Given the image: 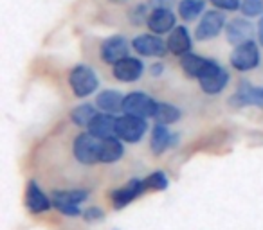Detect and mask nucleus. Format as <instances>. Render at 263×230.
<instances>
[{
	"mask_svg": "<svg viewBox=\"0 0 263 230\" xmlns=\"http://www.w3.org/2000/svg\"><path fill=\"white\" fill-rule=\"evenodd\" d=\"M157 104L159 101H155L152 95L144 94V92H130L124 95L123 113L143 119H154L155 112H157Z\"/></svg>",
	"mask_w": 263,
	"mask_h": 230,
	"instance_id": "20e7f679",
	"label": "nucleus"
},
{
	"mask_svg": "<svg viewBox=\"0 0 263 230\" xmlns=\"http://www.w3.org/2000/svg\"><path fill=\"white\" fill-rule=\"evenodd\" d=\"M132 47V41H128L124 36L121 34H114V36L106 38L101 44V49H99V54H101V59L108 65H116L117 61H121L123 58H126L128 51Z\"/></svg>",
	"mask_w": 263,
	"mask_h": 230,
	"instance_id": "9b49d317",
	"label": "nucleus"
},
{
	"mask_svg": "<svg viewBox=\"0 0 263 230\" xmlns=\"http://www.w3.org/2000/svg\"><path fill=\"white\" fill-rule=\"evenodd\" d=\"M227 20L223 11L220 9H211V11H205L202 15L200 22H198L197 29H195V38L198 41H208L213 38L218 36L222 31H226Z\"/></svg>",
	"mask_w": 263,
	"mask_h": 230,
	"instance_id": "0eeeda50",
	"label": "nucleus"
},
{
	"mask_svg": "<svg viewBox=\"0 0 263 230\" xmlns=\"http://www.w3.org/2000/svg\"><path fill=\"white\" fill-rule=\"evenodd\" d=\"M52 207L58 208L63 216H69V218H76V216L83 214L80 208V205L69 203V201H62V200H52Z\"/></svg>",
	"mask_w": 263,
	"mask_h": 230,
	"instance_id": "c85d7f7f",
	"label": "nucleus"
},
{
	"mask_svg": "<svg viewBox=\"0 0 263 230\" xmlns=\"http://www.w3.org/2000/svg\"><path fill=\"white\" fill-rule=\"evenodd\" d=\"M132 49L141 58H164L168 51V44L161 38V34L143 33L132 40Z\"/></svg>",
	"mask_w": 263,
	"mask_h": 230,
	"instance_id": "39448f33",
	"label": "nucleus"
},
{
	"mask_svg": "<svg viewBox=\"0 0 263 230\" xmlns=\"http://www.w3.org/2000/svg\"><path fill=\"white\" fill-rule=\"evenodd\" d=\"M179 140V135L170 132L168 124H159L155 122V126L152 128V137H150V148L154 155H162L164 151H168L170 148H173Z\"/></svg>",
	"mask_w": 263,
	"mask_h": 230,
	"instance_id": "2eb2a0df",
	"label": "nucleus"
},
{
	"mask_svg": "<svg viewBox=\"0 0 263 230\" xmlns=\"http://www.w3.org/2000/svg\"><path fill=\"white\" fill-rule=\"evenodd\" d=\"M148 8H150L148 4H137V6H134V8L130 9V13H128V20H130V22L134 24V26H143V24L148 20V15H150Z\"/></svg>",
	"mask_w": 263,
	"mask_h": 230,
	"instance_id": "cd10ccee",
	"label": "nucleus"
},
{
	"mask_svg": "<svg viewBox=\"0 0 263 230\" xmlns=\"http://www.w3.org/2000/svg\"><path fill=\"white\" fill-rule=\"evenodd\" d=\"M261 63V54H259V44L254 40H247L240 45H234L231 52V65L238 72H251L258 69Z\"/></svg>",
	"mask_w": 263,
	"mask_h": 230,
	"instance_id": "f03ea898",
	"label": "nucleus"
},
{
	"mask_svg": "<svg viewBox=\"0 0 263 230\" xmlns=\"http://www.w3.org/2000/svg\"><path fill=\"white\" fill-rule=\"evenodd\" d=\"M162 72H164V63H162V61H155L154 65L150 67V74L154 77L162 76Z\"/></svg>",
	"mask_w": 263,
	"mask_h": 230,
	"instance_id": "473e14b6",
	"label": "nucleus"
},
{
	"mask_svg": "<svg viewBox=\"0 0 263 230\" xmlns=\"http://www.w3.org/2000/svg\"><path fill=\"white\" fill-rule=\"evenodd\" d=\"M229 79H231L229 72H227L223 67H220V69L215 70L213 74L198 79V83H200L202 92H205L208 95H216L226 90V87L229 85Z\"/></svg>",
	"mask_w": 263,
	"mask_h": 230,
	"instance_id": "6ab92c4d",
	"label": "nucleus"
},
{
	"mask_svg": "<svg viewBox=\"0 0 263 230\" xmlns=\"http://www.w3.org/2000/svg\"><path fill=\"white\" fill-rule=\"evenodd\" d=\"M143 182H144V189L146 191H166L170 187V180L164 171H154L152 175H148Z\"/></svg>",
	"mask_w": 263,
	"mask_h": 230,
	"instance_id": "a878e982",
	"label": "nucleus"
},
{
	"mask_svg": "<svg viewBox=\"0 0 263 230\" xmlns=\"http://www.w3.org/2000/svg\"><path fill=\"white\" fill-rule=\"evenodd\" d=\"M69 87L76 97L85 99L99 88V77L92 67L80 63L69 72Z\"/></svg>",
	"mask_w": 263,
	"mask_h": 230,
	"instance_id": "f257e3e1",
	"label": "nucleus"
},
{
	"mask_svg": "<svg viewBox=\"0 0 263 230\" xmlns=\"http://www.w3.org/2000/svg\"><path fill=\"white\" fill-rule=\"evenodd\" d=\"M52 200H62L69 201L74 205H81L88 198V191L85 189H69V191H54L52 193Z\"/></svg>",
	"mask_w": 263,
	"mask_h": 230,
	"instance_id": "393cba45",
	"label": "nucleus"
},
{
	"mask_svg": "<svg viewBox=\"0 0 263 230\" xmlns=\"http://www.w3.org/2000/svg\"><path fill=\"white\" fill-rule=\"evenodd\" d=\"M226 36L231 45H240L254 36V26L247 18H233L226 26Z\"/></svg>",
	"mask_w": 263,
	"mask_h": 230,
	"instance_id": "dca6fc26",
	"label": "nucleus"
},
{
	"mask_svg": "<svg viewBox=\"0 0 263 230\" xmlns=\"http://www.w3.org/2000/svg\"><path fill=\"white\" fill-rule=\"evenodd\" d=\"M175 0H148V6L152 9H172Z\"/></svg>",
	"mask_w": 263,
	"mask_h": 230,
	"instance_id": "2f4dec72",
	"label": "nucleus"
},
{
	"mask_svg": "<svg viewBox=\"0 0 263 230\" xmlns=\"http://www.w3.org/2000/svg\"><path fill=\"white\" fill-rule=\"evenodd\" d=\"M220 67L222 65L218 61L204 58V56H198L195 52H187V54L180 56V69L184 70V74L187 77H193V79H202V77L218 70Z\"/></svg>",
	"mask_w": 263,
	"mask_h": 230,
	"instance_id": "6e6552de",
	"label": "nucleus"
},
{
	"mask_svg": "<svg viewBox=\"0 0 263 230\" xmlns=\"http://www.w3.org/2000/svg\"><path fill=\"white\" fill-rule=\"evenodd\" d=\"M99 148H101V139L94 137L92 133L85 132L74 139L72 153L80 164L92 165L99 162Z\"/></svg>",
	"mask_w": 263,
	"mask_h": 230,
	"instance_id": "423d86ee",
	"label": "nucleus"
},
{
	"mask_svg": "<svg viewBox=\"0 0 263 230\" xmlns=\"http://www.w3.org/2000/svg\"><path fill=\"white\" fill-rule=\"evenodd\" d=\"M144 182L139 178H132L130 182H126L123 187H119L117 191L112 193V205L114 208H124L126 205H130L134 200L141 196L144 193Z\"/></svg>",
	"mask_w": 263,
	"mask_h": 230,
	"instance_id": "ddd939ff",
	"label": "nucleus"
},
{
	"mask_svg": "<svg viewBox=\"0 0 263 230\" xmlns=\"http://www.w3.org/2000/svg\"><path fill=\"white\" fill-rule=\"evenodd\" d=\"M148 132V122L136 115H121L116 121V135L126 144H137L144 139Z\"/></svg>",
	"mask_w": 263,
	"mask_h": 230,
	"instance_id": "7ed1b4c3",
	"label": "nucleus"
},
{
	"mask_svg": "<svg viewBox=\"0 0 263 230\" xmlns=\"http://www.w3.org/2000/svg\"><path fill=\"white\" fill-rule=\"evenodd\" d=\"M240 11L245 18H258V16H263V0H241Z\"/></svg>",
	"mask_w": 263,
	"mask_h": 230,
	"instance_id": "bb28decb",
	"label": "nucleus"
},
{
	"mask_svg": "<svg viewBox=\"0 0 263 230\" xmlns=\"http://www.w3.org/2000/svg\"><path fill=\"white\" fill-rule=\"evenodd\" d=\"M168 51L175 56H184L187 52H191V47H193V38H191V33L187 31L186 26H177L175 29L170 33L168 40Z\"/></svg>",
	"mask_w": 263,
	"mask_h": 230,
	"instance_id": "f3484780",
	"label": "nucleus"
},
{
	"mask_svg": "<svg viewBox=\"0 0 263 230\" xmlns=\"http://www.w3.org/2000/svg\"><path fill=\"white\" fill-rule=\"evenodd\" d=\"M144 63L141 58L136 56H126L116 65H112V76L121 83H136L143 77Z\"/></svg>",
	"mask_w": 263,
	"mask_h": 230,
	"instance_id": "9d476101",
	"label": "nucleus"
},
{
	"mask_svg": "<svg viewBox=\"0 0 263 230\" xmlns=\"http://www.w3.org/2000/svg\"><path fill=\"white\" fill-rule=\"evenodd\" d=\"M110 2H112V4H124L126 0H110Z\"/></svg>",
	"mask_w": 263,
	"mask_h": 230,
	"instance_id": "f704fd0d",
	"label": "nucleus"
},
{
	"mask_svg": "<svg viewBox=\"0 0 263 230\" xmlns=\"http://www.w3.org/2000/svg\"><path fill=\"white\" fill-rule=\"evenodd\" d=\"M26 207L29 208L31 214H42V212H47L52 207V198H49L42 191V187L38 185V182H34V180H31L27 183Z\"/></svg>",
	"mask_w": 263,
	"mask_h": 230,
	"instance_id": "4468645a",
	"label": "nucleus"
},
{
	"mask_svg": "<svg viewBox=\"0 0 263 230\" xmlns=\"http://www.w3.org/2000/svg\"><path fill=\"white\" fill-rule=\"evenodd\" d=\"M213 6H215V9H220V11H238L241 6V0H209Z\"/></svg>",
	"mask_w": 263,
	"mask_h": 230,
	"instance_id": "c756f323",
	"label": "nucleus"
},
{
	"mask_svg": "<svg viewBox=\"0 0 263 230\" xmlns=\"http://www.w3.org/2000/svg\"><path fill=\"white\" fill-rule=\"evenodd\" d=\"M116 121L117 117L116 115H112V113H98L94 117V121L88 124L87 132L92 133L94 137H98V139H110V137H117L116 135Z\"/></svg>",
	"mask_w": 263,
	"mask_h": 230,
	"instance_id": "a211bd4d",
	"label": "nucleus"
},
{
	"mask_svg": "<svg viewBox=\"0 0 263 230\" xmlns=\"http://www.w3.org/2000/svg\"><path fill=\"white\" fill-rule=\"evenodd\" d=\"M256 34H258V44L259 47H263V16H259V22H258V27H256Z\"/></svg>",
	"mask_w": 263,
	"mask_h": 230,
	"instance_id": "72a5a7b5",
	"label": "nucleus"
},
{
	"mask_svg": "<svg viewBox=\"0 0 263 230\" xmlns=\"http://www.w3.org/2000/svg\"><path fill=\"white\" fill-rule=\"evenodd\" d=\"M180 117H182L180 108H177V106H173V104H168V102H159L157 112H155V115H154L155 122H159V124H168V126L180 121Z\"/></svg>",
	"mask_w": 263,
	"mask_h": 230,
	"instance_id": "b1692460",
	"label": "nucleus"
},
{
	"mask_svg": "<svg viewBox=\"0 0 263 230\" xmlns=\"http://www.w3.org/2000/svg\"><path fill=\"white\" fill-rule=\"evenodd\" d=\"M205 0H180L177 6V13L184 22H193L204 13Z\"/></svg>",
	"mask_w": 263,
	"mask_h": 230,
	"instance_id": "4be33fe9",
	"label": "nucleus"
},
{
	"mask_svg": "<svg viewBox=\"0 0 263 230\" xmlns=\"http://www.w3.org/2000/svg\"><path fill=\"white\" fill-rule=\"evenodd\" d=\"M124 157V144L119 137H110L101 140L99 148V162L101 164H114Z\"/></svg>",
	"mask_w": 263,
	"mask_h": 230,
	"instance_id": "aec40b11",
	"label": "nucleus"
},
{
	"mask_svg": "<svg viewBox=\"0 0 263 230\" xmlns=\"http://www.w3.org/2000/svg\"><path fill=\"white\" fill-rule=\"evenodd\" d=\"M103 216H105V212L99 207H88L87 211L83 212L85 221H99V219H103Z\"/></svg>",
	"mask_w": 263,
	"mask_h": 230,
	"instance_id": "7c9ffc66",
	"label": "nucleus"
},
{
	"mask_svg": "<svg viewBox=\"0 0 263 230\" xmlns=\"http://www.w3.org/2000/svg\"><path fill=\"white\" fill-rule=\"evenodd\" d=\"M229 104L234 108H245V106L263 108V87H252L249 81L241 79L234 95L229 97Z\"/></svg>",
	"mask_w": 263,
	"mask_h": 230,
	"instance_id": "1a4fd4ad",
	"label": "nucleus"
},
{
	"mask_svg": "<svg viewBox=\"0 0 263 230\" xmlns=\"http://www.w3.org/2000/svg\"><path fill=\"white\" fill-rule=\"evenodd\" d=\"M98 106L90 104V102H83V104L76 106V108L70 112V121L74 122L80 128H88L94 117L98 115Z\"/></svg>",
	"mask_w": 263,
	"mask_h": 230,
	"instance_id": "5701e85b",
	"label": "nucleus"
},
{
	"mask_svg": "<svg viewBox=\"0 0 263 230\" xmlns=\"http://www.w3.org/2000/svg\"><path fill=\"white\" fill-rule=\"evenodd\" d=\"M146 27L155 34H170L177 27V15L172 9H152Z\"/></svg>",
	"mask_w": 263,
	"mask_h": 230,
	"instance_id": "f8f14e48",
	"label": "nucleus"
},
{
	"mask_svg": "<svg viewBox=\"0 0 263 230\" xmlns=\"http://www.w3.org/2000/svg\"><path fill=\"white\" fill-rule=\"evenodd\" d=\"M124 95L119 90H101L96 97V106L105 113H116L123 112Z\"/></svg>",
	"mask_w": 263,
	"mask_h": 230,
	"instance_id": "412c9836",
	"label": "nucleus"
}]
</instances>
